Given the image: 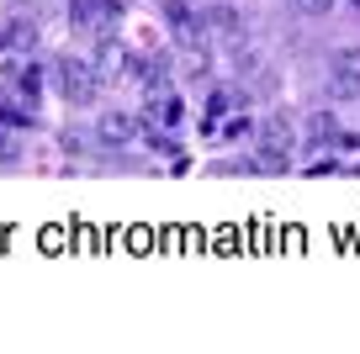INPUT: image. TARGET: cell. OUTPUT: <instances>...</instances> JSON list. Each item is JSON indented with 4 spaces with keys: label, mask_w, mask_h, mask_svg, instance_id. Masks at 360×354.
<instances>
[{
    "label": "cell",
    "mask_w": 360,
    "mask_h": 354,
    "mask_svg": "<svg viewBox=\"0 0 360 354\" xmlns=\"http://www.w3.org/2000/svg\"><path fill=\"white\" fill-rule=\"evenodd\" d=\"M223 133H228V138H249V133H255V122H249V117H244V122H228Z\"/></svg>",
    "instance_id": "13"
},
{
    "label": "cell",
    "mask_w": 360,
    "mask_h": 354,
    "mask_svg": "<svg viewBox=\"0 0 360 354\" xmlns=\"http://www.w3.org/2000/svg\"><path fill=\"white\" fill-rule=\"evenodd\" d=\"M334 138H339V117H334V111H313V117H307V143L328 148Z\"/></svg>",
    "instance_id": "8"
},
{
    "label": "cell",
    "mask_w": 360,
    "mask_h": 354,
    "mask_svg": "<svg viewBox=\"0 0 360 354\" xmlns=\"http://www.w3.org/2000/svg\"><path fill=\"white\" fill-rule=\"evenodd\" d=\"M117 16H122V0H69V22L85 27V32H112Z\"/></svg>",
    "instance_id": "4"
},
{
    "label": "cell",
    "mask_w": 360,
    "mask_h": 354,
    "mask_svg": "<svg viewBox=\"0 0 360 354\" xmlns=\"http://www.w3.org/2000/svg\"><path fill=\"white\" fill-rule=\"evenodd\" d=\"M58 90H64V100H75V106H90L96 100V90H101V74H96V64L90 58H58Z\"/></svg>",
    "instance_id": "3"
},
{
    "label": "cell",
    "mask_w": 360,
    "mask_h": 354,
    "mask_svg": "<svg viewBox=\"0 0 360 354\" xmlns=\"http://www.w3.org/2000/svg\"><path fill=\"white\" fill-rule=\"evenodd\" d=\"M11 154H16V138H11V127L0 122V159H11Z\"/></svg>",
    "instance_id": "12"
},
{
    "label": "cell",
    "mask_w": 360,
    "mask_h": 354,
    "mask_svg": "<svg viewBox=\"0 0 360 354\" xmlns=\"http://www.w3.org/2000/svg\"><path fill=\"white\" fill-rule=\"evenodd\" d=\"M328 90L345 100H360V48H339L328 58Z\"/></svg>",
    "instance_id": "5"
},
{
    "label": "cell",
    "mask_w": 360,
    "mask_h": 354,
    "mask_svg": "<svg viewBox=\"0 0 360 354\" xmlns=\"http://www.w3.org/2000/svg\"><path fill=\"white\" fill-rule=\"evenodd\" d=\"M143 122H154V127H175L180 122V96L175 90H148V106H143Z\"/></svg>",
    "instance_id": "7"
},
{
    "label": "cell",
    "mask_w": 360,
    "mask_h": 354,
    "mask_svg": "<svg viewBox=\"0 0 360 354\" xmlns=\"http://www.w3.org/2000/svg\"><path fill=\"white\" fill-rule=\"evenodd\" d=\"M101 138L112 148H133V143H143V122H138L133 111H106L101 117Z\"/></svg>",
    "instance_id": "6"
},
{
    "label": "cell",
    "mask_w": 360,
    "mask_h": 354,
    "mask_svg": "<svg viewBox=\"0 0 360 354\" xmlns=\"http://www.w3.org/2000/svg\"><path fill=\"white\" fill-rule=\"evenodd\" d=\"M165 22H169L175 43L186 48L191 58H207V53H212V32H207V22L186 6V0H165Z\"/></svg>",
    "instance_id": "1"
},
{
    "label": "cell",
    "mask_w": 360,
    "mask_h": 354,
    "mask_svg": "<svg viewBox=\"0 0 360 354\" xmlns=\"http://www.w3.org/2000/svg\"><path fill=\"white\" fill-rule=\"evenodd\" d=\"M122 58H127V53H122V43H112V37H101V48H96V58H90V64H96V74L106 79V74H112V69H122Z\"/></svg>",
    "instance_id": "10"
},
{
    "label": "cell",
    "mask_w": 360,
    "mask_h": 354,
    "mask_svg": "<svg viewBox=\"0 0 360 354\" xmlns=\"http://www.w3.org/2000/svg\"><path fill=\"white\" fill-rule=\"evenodd\" d=\"M355 11H360V0H355Z\"/></svg>",
    "instance_id": "14"
},
{
    "label": "cell",
    "mask_w": 360,
    "mask_h": 354,
    "mask_svg": "<svg viewBox=\"0 0 360 354\" xmlns=\"http://www.w3.org/2000/svg\"><path fill=\"white\" fill-rule=\"evenodd\" d=\"M255 138H259V148H255V164H259V169H286V164H292L297 133H292V122H286V117H265Z\"/></svg>",
    "instance_id": "2"
},
{
    "label": "cell",
    "mask_w": 360,
    "mask_h": 354,
    "mask_svg": "<svg viewBox=\"0 0 360 354\" xmlns=\"http://www.w3.org/2000/svg\"><path fill=\"white\" fill-rule=\"evenodd\" d=\"M202 22H207V32H217V37H238V11L233 6H212Z\"/></svg>",
    "instance_id": "9"
},
{
    "label": "cell",
    "mask_w": 360,
    "mask_h": 354,
    "mask_svg": "<svg viewBox=\"0 0 360 354\" xmlns=\"http://www.w3.org/2000/svg\"><path fill=\"white\" fill-rule=\"evenodd\" d=\"M297 6H302L307 16H328V11H334V0H297Z\"/></svg>",
    "instance_id": "11"
}]
</instances>
